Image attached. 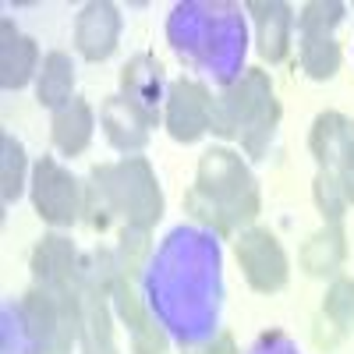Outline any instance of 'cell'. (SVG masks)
Here are the masks:
<instances>
[{"instance_id": "25", "label": "cell", "mask_w": 354, "mask_h": 354, "mask_svg": "<svg viewBox=\"0 0 354 354\" xmlns=\"http://www.w3.org/2000/svg\"><path fill=\"white\" fill-rule=\"evenodd\" d=\"M188 354H238V347H234V340L223 333L220 340H213V344H205V347H198V351H188Z\"/></svg>"}, {"instance_id": "6", "label": "cell", "mask_w": 354, "mask_h": 354, "mask_svg": "<svg viewBox=\"0 0 354 354\" xmlns=\"http://www.w3.org/2000/svg\"><path fill=\"white\" fill-rule=\"evenodd\" d=\"M209 110L213 96L198 82H174L170 100H167V131L177 142H195L209 131Z\"/></svg>"}, {"instance_id": "19", "label": "cell", "mask_w": 354, "mask_h": 354, "mask_svg": "<svg viewBox=\"0 0 354 354\" xmlns=\"http://www.w3.org/2000/svg\"><path fill=\"white\" fill-rule=\"evenodd\" d=\"M340 18H344V4H337V0H330V4L326 0H312L298 15V28L305 36H330L340 25Z\"/></svg>"}, {"instance_id": "4", "label": "cell", "mask_w": 354, "mask_h": 354, "mask_svg": "<svg viewBox=\"0 0 354 354\" xmlns=\"http://www.w3.org/2000/svg\"><path fill=\"white\" fill-rule=\"evenodd\" d=\"M234 255H238L241 270H245V280L259 294L283 290V283L290 277V262H287L280 241L273 238L270 230H262V227L245 230L241 238H238V245H234Z\"/></svg>"}, {"instance_id": "24", "label": "cell", "mask_w": 354, "mask_h": 354, "mask_svg": "<svg viewBox=\"0 0 354 354\" xmlns=\"http://www.w3.org/2000/svg\"><path fill=\"white\" fill-rule=\"evenodd\" d=\"M121 252H124L121 277L128 280V277H135V273H138V262H142V255L149 252V241H145V230L128 227V230H124V245H121Z\"/></svg>"}, {"instance_id": "10", "label": "cell", "mask_w": 354, "mask_h": 354, "mask_svg": "<svg viewBox=\"0 0 354 354\" xmlns=\"http://www.w3.org/2000/svg\"><path fill=\"white\" fill-rule=\"evenodd\" d=\"M248 11L259 21V53L266 57L270 64L283 61L287 46H290V28H294V11L287 4H259L252 0Z\"/></svg>"}, {"instance_id": "21", "label": "cell", "mask_w": 354, "mask_h": 354, "mask_svg": "<svg viewBox=\"0 0 354 354\" xmlns=\"http://www.w3.org/2000/svg\"><path fill=\"white\" fill-rule=\"evenodd\" d=\"M21 174H25V153H21V145L8 135V138H4V170H0L4 202H15V198L21 195Z\"/></svg>"}, {"instance_id": "13", "label": "cell", "mask_w": 354, "mask_h": 354, "mask_svg": "<svg viewBox=\"0 0 354 354\" xmlns=\"http://www.w3.org/2000/svg\"><path fill=\"white\" fill-rule=\"evenodd\" d=\"M88 138H93V110L82 100H71L53 113V142L61 153H68V156L82 153Z\"/></svg>"}, {"instance_id": "5", "label": "cell", "mask_w": 354, "mask_h": 354, "mask_svg": "<svg viewBox=\"0 0 354 354\" xmlns=\"http://www.w3.org/2000/svg\"><path fill=\"white\" fill-rule=\"evenodd\" d=\"M32 202H36V213L46 223H71L82 209V198H78V181L50 156L39 160L36 174H32Z\"/></svg>"}, {"instance_id": "1", "label": "cell", "mask_w": 354, "mask_h": 354, "mask_svg": "<svg viewBox=\"0 0 354 354\" xmlns=\"http://www.w3.org/2000/svg\"><path fill=\"white\" fill-rule=\"evenodd\" d=\"M188 213L202 223L230 234L238 223H252L259 213V188L248 167L230 149H213L198 163L195 188L185 195Z\"/></svg>"}, {"instance_id": "20", "label": "cell", "mask_w": 354, "mask_h": 354, "mask_svg": "<svg viewBox=\"0 0 354 354\" xmlns=\"http://www.w3.org/2000/svg\"><path fill=\"white\" fill-rule=\"evenodd\" d=\"M322 312H326L330 326H337L340 333L354 326V280L340 277L333 280L330 294H326V305H322Z\"/></svg>"}, {"instance_id": "23", "label": "cell", "mask_w": 354, "mask_h": 354, "mask_svg": "<svg viewBox=\"0 0 354 354\" xmlns=\"http://www.w3.org/2000/svg\"><path fill=\"white\" fill-rule=\"evenodd\" d=\"M333 177L347 198V205L354 202V121H347V131H344V145H340V156L333 163Z\"/></svg>"}, {"instance_id": "8", "label": "cell", "mask_w": 354, "mask_h": 354, "mask_svg": "<svg viewBox=\"0 0 354 354\" xmlns=\"http://www.w3.org/2000/svg\"><path fill=\"white\" fill-rule=\"evenodd\" d=\"M32 273L39 280V287H50V290H75L78 283V259H75V248L68 238H43L32 252Z\"/></svg>"}, {"instance_id": "11", "label": "cell", "mask_w": 354, "mask_h": 354, "mask_svg": "<svg viewBox=\"0 0 354 354\" xmlns=\"http://www.w3.org/2000/svg\"><path fill=\"white\" fill-rule=\"evenodd\" d=\"M36 64H39V50L32 39L18 36L11 21H4V50H0V82L4 88H21L28 85V78L36 75Z\"/></svg>"}, {"instance_id": "16", "label": "cell", "mask_w": 354, "mask_h": 354, "mask_svg": "<svg viewBox=\"0 0 354 354\" xmlns=\"http://www.w3.org/2000/svg\"><path fill=\"white\" fill-rule=\"evenodd\" d=\"M344 131H347V117H340V113H333V110L315 117V128H312L308 145H312L315 160L326 167V170H333V163H337V156H340Z\"/></svg>"}, {"instance_id": "15", "label": "cell", "mask_w": 354, "mask_h": 354, "mask_svg": "<svg viewBox=\"0 0 354 354\" xmlns=\"http://www.w3.org/2000/svg\"><path fill=\"white\" fill-rule=\"evenodd\" d=\"M71 82H75V71H71L68 53H50L43 61V71H39V103L57 106V110H61L64 103H71L75 100Z\"/></svg>"}, {"instance_id": "9", "label": "cell", "mask_w": 354, "mask_h": 354, "mask_svg": "<svg viewBox=\"0 0 354 354\" xmlns=\"http://www.w3.org/2000/svg\"><path fill=\"white\" fill-rule=\"evenodd\" d=\"M117 32H121V15H117V8L113 4H88L78 18L75 39L88 61H103L117 46Z\"/></svg>"}, {"instance_id": "14", "label": "cell", "mask_w": 354, "mask_h": 354, "mask_svg": "<svg viewBox=\"0 0 354 354\" xmlns=\"http://www.w3.org/2000/svg\"><path fill=\"white\" fill-rule=\"evenodd\" d=\"M103 287H88L85 290V326H82V340H85V354H117L113 351V326H110V308L103 301Z\"/></svg>"}, {"instance_id": "2", "label": "cell", "mask_w": 354, "mask_h": 354, "mask_svg": "<svg viewBox=\"0 0 354 354\" xmlns=\"http://www.w3.org/2000/svg\"><path fill=\"white\" fill-rule=\"evenodd\" d=\"M103 198L100 209H93L88 223L93 227H106L110 216H124L128 227H138V230H149L160 216H163V195H160V185L149 170L145 160H124L117 167H100L93 170V198L96 202Z\"/></svg>"}, {"instance_id": "22", "label": "cell", "mask_w": 354, "mask_h": 354, "mask_svg": "<svg viewBox=\"0 0 354 354\" xmlns=\"http://www.w3.org/2000/svg\"><path fill=\"white\" fill-rule=\"evenodd\" d=\"M315 202H319L322 216H326L330 223H340V216H344V209H347V198H344L337 177H333L330 170L319 174V181H315Z\"/></svg>"}, {"instance_id": "12", "label": "cell", "mask_w": 354, "mask_h": 354, "mask_svg": "<svg viewBox=\"0 0 354 354\" xmlns=\"http://www.w3.org/2000/svg\"><path fill=\"white\" fill-rule=\"evenodd\" d=\"M347 259V241H344V227L340 223H326L315 238L305 245L301 262H305V273L312 277H326L337 273Z\"/></svg>"}, {"instance_id": "17", "label": "cell", "mask_w": 354, "mask_h": 354, "mask_svg": "<svg viewBox=\"0 0 354 354\" xmlns=\"http://www.w3.org/2000/svg\"><path fill=\"white\" fill-rule=\"evenodd\" d=\"M340 46L330 36H305L301 39V64L312 78H333L340 71Z\"/></svg>"}, {"instance_id": "18", "label": "cell", "mask_w": 354, "mask_h": 354, "mask_svg": "<svg viewBox=\"0 0 354 354\" xmlns=\"http://www.w3.org/2000/svg\"><path fill=\"white\" fill-rule=\"evenodd\" d=\"M124 88H128V100L135 106H149L156 100V88H160V64L149 61V57H135L131 68H124ZM149 113V110H145Z\"/></svg>"}, {"instance_id": "3", "label": "cell", "mask_w": 354, "mask_h": 354, "mask_svg": "<svg viewBox=\"0 0 354 354\" xmlns=\"http://www.w3.org/2000/svg\"><path fill=\"white\" fill-rule=\"evenodd\" d=\"M277 121H280V106L273 96V85L255 68L245 71L227 93H220L209 110V131H216L223 138L241 135L245 149L252 156H259L266 149V142L277 131Z\"/></svg>"}, {"instance_id": "7", "label": "cell", "mask_w": 354, "mask_h": 354, "mask_svg": "<svg viewBox=\"0 0 354 354\" xmlns=\"http://www.w3.org/2000/svg\"><path fill=\"white\" fill-rule=\"evenodd\" d=\"M110 294H113L117 315H121L128 322V330H131V351L135 354H167V337L153 322V315L145 312V305H142L138 294L131 290V283L124 277H117Z\"/></svg>"}]
</instances>
